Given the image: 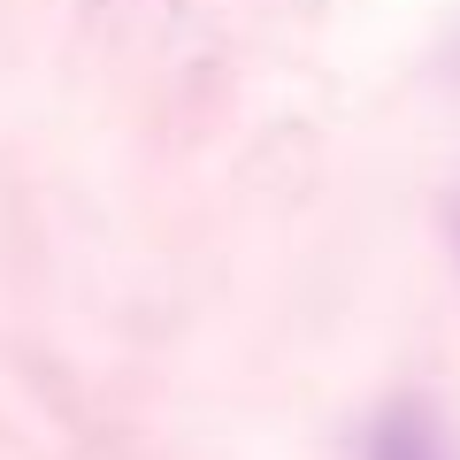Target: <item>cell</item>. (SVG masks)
I'll use <instances>...</instances> for the list:
<instances>
[{"instance_id": "cell-1", "label": "cell", "mask_w": 460, "mask_h": 460, "mask_svg": "<svg viewBox=\"0 0 460 460\" xmlns=\"http://www.w3.org/2000/svg\"><path fill=\"white\" fill-rule=\"evenodd\" d=\"M361 460H453V438L422 407H384L376 429L361 438Z\"/></svg>"}]
</instances>
